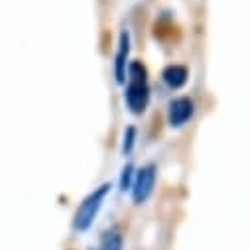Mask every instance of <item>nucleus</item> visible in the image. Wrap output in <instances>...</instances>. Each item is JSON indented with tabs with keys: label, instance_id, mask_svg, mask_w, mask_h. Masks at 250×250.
<instances>
[{
	"label": "nucleus",
	"instance_id": "nucleus-8",
	"mask_svg": "<svg viewBox=\"0 0 250 250\" xmlns=\"http://www.w3.org/2000/svg\"><path fill=\"white\" fill-rule=\"evenodd\" d=\"M136 146V128L134 126H128L126 130H124V136H122V152L124 156L130 154Z\"/></svg>",
	"mask_w": 250,
	"mask_h": 250
},
{
	"label": "nucleus",
	"instance_id": "nucleus-6",
	"mask_svg": "<svg viewBox=\"0 0 250 250\" xmlns=\"http://www.w3.org/2000/svg\"><path fill=\"white\" fill-rule=\"evenodd\" d=\"M187 79H189V71H187V67H183V65H167L162 71V81L171 91H177V89L185 87Z\"/></svg>",
	"mask_w": 250,
	"mask_h": 250
},
{
	"label": "nucleus",
	"instance_id": "nucleus-9",
	"mask_svg": "<svg viewBox=\"0 0 250 250\" xmlns=\"http://www.w3.org/2000/svg\"><path fill=\"white\" fill-rule=\"evenodd\" d=\"M134 175H136V171H134V167L130 164L122 167V173H120V189L122 191H126V189H130V187H132Z\"/></svg>",
	"mask_w": 250,
	"mask_h": 250
},
{
	"label": "nucleus",
	"instance_id": "nucleus-7",
	"mask_svg": "<svg viewBox=\"0 0 250 250\" xmlns=\"http://www.w3.org/2000/svg\"><path fill=\"white\" fill-rule=\"evenodd\" d=\"M122 248H124V236H122V230L118 227L108 229L101 236L99 250H122Z\"/></svg>",
	"mask_w": 250,
	"mask_h": 250
},
{
	"label": "nucleus",
	"instance_id": "nucleus-3",
	"mask_svg": "<svg viewBox=\"0 0 250 250\" xmlns=\"http://www.w3.org/2000/svg\"><path fill=\"white\" fill-rule=\"evenodd\" d=\"M156 177H158V171H156V166L154 164H148L144 167H140L134 175V183L130 187L132 191V201L136 205H142L150 199L152 191H154V185H156Z\"/></svg>",
	"mask_w": 250,
	"mask_h": 250
},
{
	"label": "nucleus",
	"instance_id": "nucleus-2",
	"mask_svg": "<svg viewBox=\"0 0 250 250\" xmlns=\"http://www.w3.org/2000/svg\"><path fill=\"white\" fill-rule=\"evenodd\" d=\"M108 193H110V183H103L81 201V205H79V209L75 211V217H73V229L77 232H85L93 227V223H95L99 211L103 209L104 199L108 197Z\"/></svg>",
	"mask_w": 250,
	"mask_h": 250
},
{
	"label": "nucleus",
	"instance_id": "nucleus-4",
	"mask_svg": "<svg viewBox=\"0 0 250 250\" xmlns=\"http://www.w3.org/2000/svg\"><path fill=\"white\" fill-rule=\"evenodd\" d=\"M195 114V104L189 97H177L167 106V124L171 128H181Z\"/></svg>",
	"mask_w": 250,
	"mask_h": 250
},
{
	"label": "nucleus",
	"instance_id": "nucleus-1",
	"mask_svg": "<svg viewBox=\"0 0 250 250\" xmlns=\"http://www.w3.org/2000/svg\"><path fill=\"white\" fill-rule=\"evenodd\" d=\"M128 85L124 89V103L132 114H142L150 103V83H148V69L140 61H132L126 73Z\"/></svg>",
	"mask_w": 250,
	"mask_h": 250
},
{
	"label": "nucleus",
	"instance_id": "nucleus-5",
	"mask_svg": "<svg viewBox=\"0 0 250 250\" xmlns=\"http://www.w3.org/2000/svg\"><path fill=\"white\" fill-rule=\"evenodd\" d=\"M128 55H130V34L126 30H122L118 36V47H116V55H114V77L116 83H124L126 81V73H128Z\"/></svg>",
	"mask_w": 250,
	"mask_h": 250
}]
</instances>
